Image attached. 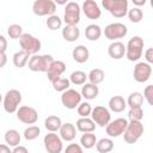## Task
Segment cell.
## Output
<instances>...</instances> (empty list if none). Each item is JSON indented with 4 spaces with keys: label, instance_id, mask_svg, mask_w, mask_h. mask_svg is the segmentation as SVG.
Returning <instances> with one entry per match:
<instances>
[{
    "label": "cell",
    "instance_id": "19",
    "mask_svg": "<svg viewBox=\"0 0 153 153\" xmlns=\"http://www.w3.org/2000/svg\"><path fill=\"white\" fill-rule=\"evenodd\" d=\"M59 131H60L59 136L61 137L62 141L69 142V141H73L75 139V136H76V128H75V126L73 123H69V122L62 123V126L59 129Z\"/></svg>",
    "mask_w": 153,
    "mask_h": 153
},
{
    "label": "cell",
    "instance_id": "5",
    "mask_svg": "<svg viewBox=\"0 0 153 153\" xmlns=\"http://www.w3.org/2000/svg\"><path fill=\"white\" fill-rule=\"evenodd\" d=\"M80 12H81V8L79 4L75 1H69L65 5V12H63L62 20L65 22L66 25L76 26L78 23L80 22Z\"/></svg>",
    "mask_w": 153,
    "mask_h": 153
},
{
    "label": "cell",
    "instance_id": "24",
    "mask_svg": "<svg viewBox=\"0 0 153 153\" xmlns=\"http://www.w3.org/2000/svg\"><path fill=\"white\" fill-rule=\"evenodd\" d=\"M62 37L67 42H75L80 37V30L78 26L65 25V27L62 29Z\"/></svg>",
    "mask_w": 153,
    "mask_h": 153
},
{
    "label": "cell",
    "instance_id": "16",
    "mask_svg": "<svg viewBox=\"0 0 153 153\" xmlns=\"http://www.w3.org/2000/svg\"><path fill=\"white\" fill-rule=\"evenodd\" d=\"M84 14L86 16V18L88 19H98L102 16V10L99 8L98 4L94 0H85L82 2V7H81Z\"/></svg>",
    "mask_w": 153,
    "mask_h": 153
},
{
    "label": "cell",
    "instance_id": "47",
    "mask_svg": "<svg viewBox=\"0 0 153 153\" xmlns=\"http://www.w3.org/2000/svg\"><path fill=\"white\" fill-rule=\"evenodd\" d=\"M7 63V56L5 53H0V68L5 67Z\"/></svg>",
    "mask_w": 153,
    "mask_h": 153
},
{
    "label": "cell",
    "instance_id": "8",
    "mask_svg": "<svg viewBox=\"0 0 153 153\" xmlns=\"http://www.w3.org/2000/svg\"><path fill=\"white\" fill-rule=\"evenodd\" d=\"M103 33H104L105 38L115 42V41H118L120 38H123L124 36H127L128 27H127V25H124L123 23H120V22L110 23L109 25L105 26Z\"/></svg>",
    "mask_w": 153,
    "mask_h": 153
},
{
    "label": "cell",
    "instance_id": "40",
    "mask_svg": "<svg viewBox=\"0 0 153 153\" xmlns=\"http://www.w3.org/2000/svg\"><path fill=\"white\" fill-rule=\"evenodd\" d=\"M129 121H141L143 118V110L142 108H133L128 111Z\"/></svg>",
    "mask_w": 153,
    "mask_h": 153
},
{
    "label": "cell",
    "instance_id": "9",
    "mask_svg": "<svg viewBox=\"0 0 153 153\" xmlns=\"http://www.w3.org/2000/svg\"><path fill=\"white\" fill-rule=\"evenodd\" d=\"M56 11V4L53 0H36L32 4V12L38 17L53 16Z\"/></svg>",
    "mask_w": 153,
    "mask_h": 153
},
{
    "label": "cell",
    "instance_id": "20",
    "mask_svg": "<svg viewBox=\"0 0 153 153\" xmlns=\"http://www.w3.org/2000/svg\"><path fill=\"white\" fill-rule=\"evenodd\" d=\"M80 94L82 98H85L86 100H92V99H96L99 94V88H98V85H94V84H91V82H85L81 87V91H80Z\"/></svg>",
    "mask_w": 153,
    "mask_h": 153
},
{
    "label": "cell",
    "instance_id": "15",
    "mask_svg": "<svg viewBox=\"0 0 153 153\" xmlns=\"http://www.w3.org/2000/svg\"><path fill=\"white\" fill-rule=\"evenodd\" d=\"M152 75V66L145 61H140L134 66L133 76L136 82H146Z\"/></svg>",
    "mask_w": 153,
    "mask_h": 153
},
{
    "label": "cell",
    "instance_id": "18",
    "mask_svg": "<svg viewBox=\"0 0 153 153\" xmlns=\"http://www.w3.org/2000/svg\"><path fill=\"white\" fill-rule=\"evenodd\" d=\"M108 54L111 59L114 60H120L124 57L126 55V45L121 41H115L111 42L110 45L108 47Z\"/></svg>",
    "mask_w": 153,
    "mask_h": 153
},
{
    "label": "cell",
    "instance_id": "23",
    "mask_svg": "<svg viewBox=\"0 0 153 153\" xmlns=\"http://www.w3.org/2000/svg\"><path fill=\"white\" fill-rule=\"evenodd\" d=\"M80 133H93L96 129L94 122L91 120V117H80L76 121V127H75Z\"/></svg>",
    "mask_w": 153,
    "mask_h": 153
},
{
    "label": "cell",
    "instance_id": "13",
    "mask_svg": "<svg viewBox=\"0 0 153 153\" xmlns=\"http://www.w3.org/2000/svg\"><path fill=\"white\" fill-rule=\"evenodd\" d=\"M17 118L25 124H35L38 121V112L35 108L29 105H22L17 110Z\"/></svg>",
    "mask_w": 153,
    "mask_h": 153
},
{
    "label": "cell",
    "instance_id": "43",
    "mask_svg": "<svg viewBox=\"0 0 153 153\" xmlns=\"http://www.w3.org/2000/svg\"><path fill=\"white\" fill-rule=\"evenodd\" d=\"M145 62L148 65L153 63V48H147L145 51Z\"/></svg>",
    "mask_w": 153,
    "mask_h": 153
},
{
    "label": "cell",
    "instance_id": "12",
    "mask_svg": "<svg viewBox=\"0 0 153 153\" xmlns=\"http://www.w3.org/2000/svg\"><path fill=\"white\" fill-rule=\"evenodd\" d=\"M81 94L74 88H68L61 94V103L66 109L73 110L76 109L78 105L81 103Z\"/></svg>",
    "mask_w": 153,
    "mask_h": 153
},
{
    "label": "cell",
    "instance_id": "42",
    "mask_svg": "<svg viewBox=\"0 0 153 153\" xmlns=\"http://www.w3.org/2000/svg\"><path fill=\"white\" fill-rule=\"evenodd\" d=\"M63 153H84V148L80 143H69L65 149Z\"/></svg>",
    "mask_w": 153,
    "mask_h": 153
},
{
    "label": "cell",
    "instance_id": "33",
    "mask_svg": "<svg viewBox=\"0 0 153 153\" xmlns=\"http://www.w3.org/2000/svg\"><path fill=\"white\" fill-rule=\"evenodd\" d=\"M86 80H87V75H86V73L82 72V71H74V72H72L71 75H69V81H71V84L76 85V86H80V85L82 86V85L86 82Z\"/></svg>",
    "mask_w": 153,
    "mask_h": 153
},
{
    "label": "cell",
    "instance_id": "49",
    "mask_svg": "<svg viewBox=\"0 0 153 153\" xmlns=\"http://www.w3.org/2000/svg\"><path fill=\"white\" fill-rule=\"evenodd\" d=\"M55 4H59V5H66V4H67V0H60V1H56Z\"/></svg>",
    "mask_w": 153,
    "mask_h": 153
},
{
    "label": "cell",
    "instance_id": "32",
    "mask_svg": "<svg viewBox=\"0 0 153 153\" xmlns=\"http://www.w3.org/2000/svg\"><path fill=\"white\" fill-rule=\"evenodd\" d=\"M87 79L90 80L91 84H94V85H99L100 82L104 81L105 79V73L103 69L100 68H93L90 71V73L87 74Z\"/></svg>",
    "mask_w": 153,
    "mask_h": 153
},
{
    "label": "cell",
    "instance_id": "34",
    "mask_svg": "<svg viewBox=\"0 0 153 153\" xmlns=\"http://www.w3.org/2000/svg\"><path fill=\"white\" fill-rule=\"evenodd\" d=\"M51 85H53V88H54L56 92H65L66 90L69 88L71 81H69V79H67V78L60 76V78L55 79V80L51 82Z\"/></svg>",
    "mask_w": 153,
    "mask_h": 153
},
{
    "label": "cell",
    "instance_id": "11",
    "mask_svg": "<svg viewBox=\"0 0 153 153\" xmlns=\"http://www.w3.org/2000/svg\"><path fill=\"white\" fill-rule=\"evenodd\" d=\"M47 153H61L63 151V141L56 133H48L43 137Z\"/></svg>",
    "mask_w": 153,
    "mask_h": 153
},
{
    "label": "cell",
    "instance_id": "2",
    "mask_svg": "<svg viewBox=\"0 0 153 153\" xmlns=\"http://www.w3.org/2000/svg\"><path fill=\"white\" fill-rule=\"evenodd\" d=\"M102 6L115 18H123L129 10L127 0H102Z\"/></svg>",
    "mask_w": 153,
    "mask_h": 153
},
{
    "label": "cell",
    "instance_id": "44",
    "mask_svg": "<svg viewBox=\"0 0 153 153\" xmlns=\"http://www.w3.org/2000/svg\"><path fill=\"white\" fill-rule=\"evenodd\" d=\"M7 50V39L5 36L0 35V53H5Z\"/></svg>",
    "mask_w": 153,
    "mask_h": 153
},
{
    "label": "cell",
    "instance_id": "36",
    "mask_svg": "<svg viewBox=\"0 0 153 153\" xmlns=\"http://www.w3.org/2000/svg\"><path fill=\"white\" fill-rule=\"evenodd\" d=\"M45 25L49 30L51 31H55V30H59L61 29L62 26V19L57 16V14H53V16H49L45 20Z\"/></svg>",
    "mask_w": 153,
    "mask_h": 153
},
{
    "label": "cell",
    "instance_id": "39",
    "mask_svg": "<svg viewBox=\"0 0 153 153\" xmlns=\"http://www.w3.org/2000/svg\"><path fill=\"white\" fill-rule=\"evenodd\" d=\"M91 111H92V106L88 102H81L76 108V112L80 117H90Z\"/></svg>",
    "mask_w": 153,
    "mask_h": 153
},
{
    "label": "cell",
    "instance_id": "7",
    "mask_svg": "<svg viewBox=\"0 0 153 153\" xmlns=\"http://www.w3.org/2000/svg\"><path fill=\"white\" fill-rule=\"evenodd\" d=\"M19 44L22 50L26 51L29 55H36L42 48L41 41L31 33H23L19 38Z\"/></svg>",
    "mask_w": 153,
    "mask_h": 153
},
{
    "label": "cell",
    "instance_id": "29",
    "mask_svg": "<svg viewBox=\"0 0 153 153\" xmlns=\"http://www.w3.org/2000/svg\"><path fill=\"white\" fill-rule=\"evenodd\" d=\"M114 146L111 137H102L96 142V149L98 153H110L114 149Z\"/></svg>",
    "mask_w": 153,
    "mask_h": 153
},
{
    "label": "cell",
    "instance_id": "3",
    "mask_svg": "<svg viewBox=\"0 0 153 153\" xmlns=\"http://www.w3.org/2000/svg\"><path fill=\"white\" fill-rule=\"evenodd\" d=\"M53 61H54V57L49 54H43V55L36 54L29 59L27 66H29V69L32 72H45L47 73Z\"/></svg>",
    "mask_w": 153,
    "mask_h": 153
},
{
    "label": "cell",
    "instance_id": "17",
    "mask_svg": "<svg viewBox=\"0 0 153 153\" xmlns=\"http://www.w3.org/2000/svg\"><path fill=\"white\" fill-rule=\"evenodd\" d=\"M66 72V63L61 60H54L50 65L49 69L47 71V76L50 82H53L55 79L60 78Z\"/></svg>",
    "mask_w": 153,
    "mask_h": 153
},
{
    "label": "cell",
    "instance_id": "14",
    "mask_svg": "<svg viewBox=\"0 0 153 153\" xmlns=\"http://www.w3.org/2000/svg\"><path fill=\"white\" fill-rule=\"evenodd\" d=\"M127 126H128V120L123 117H118L108 123V126L105 127V131L109 137H118L123 135Z\"/></svg>",
    "mask_w": 153,
    "mask_h": 153
},
{
    "label": "cell",
    "instance_id": "37",
    "mask_svg": "<svg viewBox=\"0 0 153 153\" xmlns=\"http://www.w3.org/2000/svg\"><path fill=\"white\" fill-rule=\"evenodd\" d=\"M127 16H128L129 20H130L131 23H135V24H136V23H140V22L143 19V12H142V10L139 8V7H133V8L128 10Z\"/></svg>",
    "mask_w": 153,
    "mask_h": 153
},
{
    "label": "cell",
    "instance_id": "22",
    "mask_svg": "<svg viewBox=\"0 0 153 153\" xmlns=\"http://www.w3.org/2000/svg\"><path fill=\"white\" fill-rule=\"evenodd\" d=\"M109 110L112 112H122L127 108L126 99L122 96H114L109 99Z\"/></svg>",
    "mask_w": 153,
    "mask_h": 153
},
{
    "label": "cell",
    "instance_id": "48",
    "mask_svg": "<svg viewBox=\"0 0 153 153\" xmlns=\"http://www.w3.org/2000/svg\"><path fill=\"white\" fill-rule=\"evenodd\" d=\"M145 4H146V0H133L134 7H139L140 8V6H143Z\"/></svg>",
    "mask_w": 153,
    "mask_h": 153
},
{
    "label": "cell",
    "instance_id": "27",
    "mask_svg": "<svg viewBox=\"0 0 153 153\" xmlns=\"http://www.w3.org/2000/svg\"><path fill=\"white\" fill-rule=\"evenodd\" d=\"M103 31H102V27L97 24H90L86 26L85 29V37L91 41V42H94V41H98L102 36Z\"/></svg>",
    "mask_w": 153,
    "mask_h": 153
},
{
    "label": "cell",
    "instance_id": "50",
    "mask_svg": "<svg viewBox=\"0 0 153 153\" xmlns=\"http://www.w3.org/2000/svg\"><path fill=\"white\" fill-rule=\"evenodd\" d=\"M1 102H2V94L0 93V104H1Z\"/></svg>",
    "mask_w": 153,
    "mask_h": 153
},
{
    "label": "cell",
    "instance_id": "6",
    "mask_svg": "<svg viewBox=\"0 0 153 153\" xmlns=\"http://www.w3.org/2000/svg\"><path fill=\"white\" fill-rule=\"evenodd\" d=\"M143 134V124L141 121H129L123 133V139L127 143H135Z\"/></svg>",
    "mask_w": 153,
    "mask_h": 153
},
{
    "label": "cell",
    "instance_id": "28",
    "mask_svg": "<svg viewBox=\"0 0 153 153\" xmlns=\"http://www.w3.org/2000/svg\"><path fill=\"white\" fill-rule=\"evenodd\" d=\"M29 57H30V55L26 53V51H24V50H18V51H16L14 54H13V56H12V62H13V65L17 67V68H23V67H25L26 65H27V62H29Z\"/></svg>",
    "mask_w": 153,
    "mask_h": 153
},
{
    "label": "cell",
    "instance_id": "21",
    "mask_svg": "<svg viewBox=\"0 0 153 153\" xmlns=\"http://www.w3.org/2000/svg\"><path fill=\"white\" fill-rule=\"evenodd\" d=\"M72 57H73V60H74L75 62H78V63H85V62L90 59V51H88V49H87L85 45L79 44V45H76V47L73 49V51H72Z\"/></svg>",
    "mask_w": 153,
    "mask_h": 153
},
{
    "label": "cell",
    "instance_id": "30",
    "mask_svg": "<svg viewBox=\"0 0 153 153\" xmlns=\"http://www.w3.org/2000/svg\"><path fill=\"white\" fill-rule=\"evenodd\" d=\"M126 103H127V106H129V109H133V108H142V104H143V97H142V93L141 92H131L128 98L126 99Z\"/></svg>",
    "mask_w": 153,
    "mask_h": 153
},
{
    "label": "cell",
    "instance_id": "10",
    "mask_svg": "<svg viewBox=\"0 0 153 153\" xmlns=\"http://www.w3.org/2000/svg\"><path fill=\"white\" fill-rule=\"evenodd\" d=\"M91 120L97 124L98 127H106L108 123L111 121V114L110 110L103 105H97L92 108L91 111Z\"/></svg>",
    "mask_w": 153,
    "mask_h": 153
},
{
    "label": "cell",
    "instance_id": "31",
    "mask_svg": "<svg viewBox=\"0 0 153 153\" xmlns=\"http://www.w3.org/2000/svg\"><path fill=\"white\" fill-rule=\"evenodd\" d=\"M97 137L93 133H82L80 137V146L85 149H91L96 146Z\"/></svg>",
    "mask_w": 153,
    "mask_h": 153
},
{
    "label": "cell",
    "instance_id": "45",
    "mask_svg": "<svg viewBox=\"0 0 153 153\" xmlns=\"http://www.w3.org/2000/svg\"><path fill=\"white\" fill-rule=\"evenodd\" d=\"M12 153H29V151H27V148L25 146L19 145V146H17V147H14L12 149Z\"/></svg>",
    "mask_w": 153,
    "mask_h": 153
},
{
    "label": "cell",
    "instance_id": "46",
    "mask_svg": "<svg viewBox=\"0 0 153 153\" xmlns=\"http://www.w3.org/2000/svg\"><path fill=\"white\" fill-rule=\"evenodd\" d=\"M0 153H12V149L6 143H0Z\"/></svg>",
    "mask_w": 153,
    "mask_h": 153
},
{
    "label": "cell",
    "instance_id": "4",
    "mask_svg": "<svg viewBox=\"0 0 153 153\" xmlns=\"http://www.w3.org/2000/svg\"><path fill=\"white\" fill-rule=\"evenodd\" d=\"M20 103H22V93H20V91H18L16 88L8 90L5 93L4 99H2L4 110L7 114H14V112H17Z\"/></svg>",
    "mask_w": 153,
    "mask_h": 153
},
{
    "label": "cell",
    "instance_id": "38",
    "mask_svg": "<svg viewBox=\"0 0 153 153\" xmlns=\"http://www.w3.org/2000/svg\"><path fill=\"white\" fill-rule=\"evenodd\" d=\"M7 35L11 39H19L23 35V27L19 24H11L7 27Z\"/></svg>",
    "mask_w": 153,
    "mask_h": 153
},
{
    "label": "cell",
    "instance_id": "1",
    "mask_svg": "<svg viewBox=\"0 0 153 153\" xmlns=\"http://www.w3.org/2000/svg\"><path fill=\"white\" fill-rule=\"evenodd\" d=\"M143 45H145L143 38H141L140 36L131 37L128 41V43L126 44V55L124 56L131 62L139 61L143 53Z\"/></svg>",
    "mask_w": 153,
    "mask_h": 153
},
{
    "label": "cell",
    "instance_id": "41",
    "mask_svg": "<svg viewBox=\"0 0 153 153\" xmlns=\"http://www.w3.org/2000/svg\"><path fill=\"white\" fill-rule=\"evenodd\" d=\"M143 100H146L149 105H153V85H147L143 90Z\"/></svg>",
    "mask_w": 153,
    "mask_h": 153
},
{
    "label": "cell",
    "instance_id": "26",
    "mask_svg": "<svg viewBox=\"0 0 153 153\" xmlns=\"http://www.w3.org/2000/svg\"><path fill=\"white\" fill-rule=\"evenodd\" d=\"M4 139H5V142H6L7 146L14 148V147L19 146L20 140H22V136H20V134H19L18 130H16V129H8V130H6V133L4 135Z\"/></svg>",
    "mask_w": 153,
    "mask_h": 153
},
{
    "label": "cell",
    "instance_id": "35",
    "mask_svg": "<svg viewBox=\"0 0 153 153\" xmlns=\"http://www.w3.org/2000/svg\"><path fill=\"white\" fill-rule=\"evenodd\" d=\"M39 134H41V128L38 126L32 124V126H29L27 128H25L23 136L26 141H32V140L37 139L39 136Z\"/></svg>",
    "mask_w": 153,
    "mask_h": 153
},
{
    "label": "cell",
    "instance_id": "25",
    "mask_svg": "<svg viewBox=\"0 0 153 153\" xmlns=\"http://www.w3.org/2000/svg\"><path fill=\"white\" fill-rule=\"evenodd\" d=\"M62 126V121L56 115H50L44 120V128L49 133H56Z\"/></svg>",
    "mask_w": 153,
    "mask_h": 153
}]
</instances>
